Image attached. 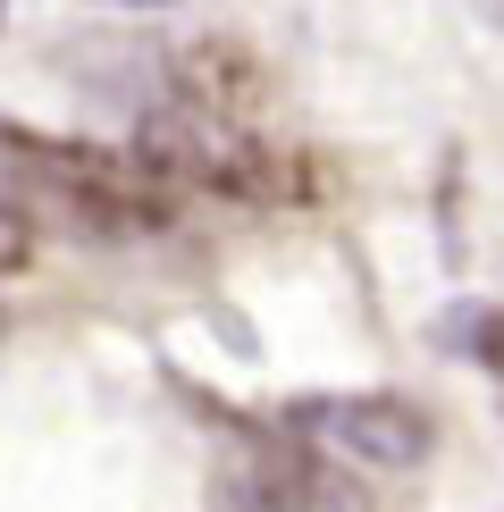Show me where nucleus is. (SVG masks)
<instances>
[{"label":"nucleus","instance_id":"1","mask_svg":"<svg viewBox=\"0 0 504 512\" xmlns=\"http://www.w3.org/2000/svg\"><path fill=\"white\" fill-rule=\"evenodd\" d=\"M0 202L17 219H51L68 236H160L177 219V194L143 168L135 152H101V143H59L34 126H0Z\"/></svg>","mask_w":504,"mask_h":512},{"label":"nucleus","instance_id":"2","mask_svg":"<svg viewBox=\"0 0 504 512\" xmlns=\"http://www.w3.org/2000/svg\"><path fill=\"white\" fill-rule=\"evenodd\" d=\"M135 160L152 168L168 194H185V185L236 194V202H278L286 194V160L269 143H252L244 126H219L202 110H152L135 135Z\"/></svg>","mask_w":504,"mask_h":512},{"label":"nucleus","instance_id":"3","mask_svg":"<svg viewBox=\"0 0 504 512\" xmlns=\"http://www.w3.org/2000/svg\"><path fill=\"white\" fill-rule=\"evenodd\" d=\"M294 429L345 462H370V471H412L429 454V412L404 395H311L294 403Z\"/></svg>","mask_w":504,"mask_h":512},{"label":"nucleus","instance_id":"4","mask_svg":"<svg viewBox=\"0 0 504 512\" xmlns=\"http://www.w3.org/2000/svg\"><path fill=\"white\" fill-rule=\"evenodd\" d=\"M261 93H269V68L244 51V42L210 34V42H194V51H177V110H202V118H219V126H244L252 110H261Z\"/></svg>","mask_w":504,"mask_h":512},{"label":"nucleus","instance_id":"5","mask_svg":"<svg viewBox=\"0 0 504 512\" xmlns=\"http://www.w3.org/2000/svg\"><path fill=\"white\" fill-rule=\"evenodd\" d=\"M437 345H454L462 361H504V311L488 303H454L437 319Z\"/></svg>","mask_w":504,"mask_h":512},{"label":"nucleus","instance_id":"6","mask_svg":"<svg viewBox=\"0 0 504 512\" xmlns=\"http://www.w3.org/2000/svg\"><path fill=\"white\" fill-rule=\"evenodd\" d=\"M26 261H34V227L17 219L9 202H0V277H9V269H26Z\"/></svg>","mask_w":504,"mask_h":512},{"label":"nucleus","instance_id":"7","mask_svg":"<svg viewBox=\"0 0 504 512\" xmlns=\"http://www.w3.org/2000/svg\"><path fill=\"white\" fill-rule=\"evenodd\" d=\"M126 9H168V0H126Z\"/></svg>","mask_w":504,"mask_h":512},{"label":"nucleus","instance_id":"8","mask_svg":"<svg viewBox=\"0 0 504 512\" xmlns=\"http://www.w3.org/2000/svg\"><path fill=\"white\" fill-rule=\"evenodd\" d=\"M0 336H9V311H0Z\"/></svg>","mask_w":504,"mask_h":512}]
</instances>
